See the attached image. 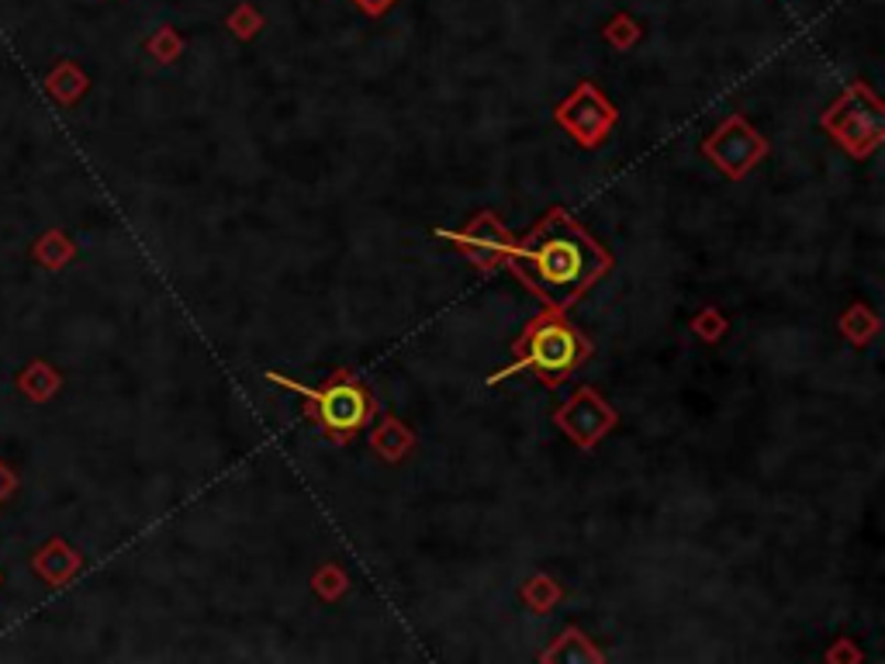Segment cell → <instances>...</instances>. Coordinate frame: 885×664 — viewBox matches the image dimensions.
I'll return each instance as SVG.
<instances>
[{"mask_svg":"<svg viewBox=\"0 0 885 664\" xmlns=\"http://www.w3.org/2000/svg\"><path fill=\"white\" fill-rule=\"evenodd\" d=\"M318 415L332 429H350L363 420V395L353 388H329L318 395Z\"/></svg>","mask_w":885,"mask_h":664,"instance_id":"obj_3","label":"cell"},{"mask_svg":"<svg viewBox=\"0 0 885 664\" xmlns=\"http://www.w3.org/2000/svg\"><path fill=\"white\" fill-rule=\"evenodd\" d=\"M578 357V342L575 333L564 329L560 323H547L533 333V347H529V363L539 371H568Z\"/></svg>","mask_w":885,"mask_h":664,"instance_id":"obj_2","label":"cell"},{"mask_svg":"<svg viewBox=\"0 0 885 664\" xmlns=\"http://www.w3.org/2000/svg\"><path fill=\"white\" fill-rule=\"evenodd\" d=\"M14 488H18V478H14V475L8 471V467H4V464H0V502H4V499L11 496V491H14Z\"/></svg>","mask_w":885,"mask_h":664,"instance_id":"obj_4","label":"cell"},{"mask_svg":"<svg viewBox=\"0 0 885 664\" xmlns=\"http://www.w3.org/2000/svg\"><path fill=\"white\" fill-rule=\"evenodd\" d=\"M529 257L539 270V281H547L550 287H571L584 277V250L578 239L568 236L547 239Z\"/></svg>","mask_w":885,"mask_h":664,"instance_id":"obj_1","label":"cell"}]
</instances>
